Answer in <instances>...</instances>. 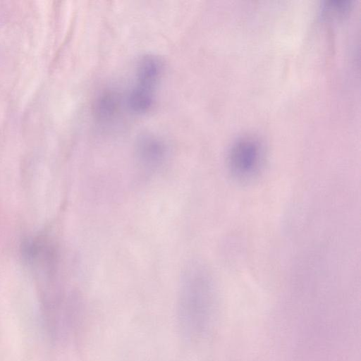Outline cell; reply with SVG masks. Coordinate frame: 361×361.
Wrapping results in <instances>:
<instances>
[{
	"label": "cell",
	"instance_id": "obj_4",
	"mask_svg": "<svg viewBox=\"0 0 361 361\" xmlns=\"http://www.w3.org/2000/svg\"><path fill=\"white\" fill-rule=\"evenodd\" d=\"M168 149L160 138L144 135L137 141L135 155L139 164L145 170L154 171L165 162Z\"/></svg>",
	"mask_w": 361,
	"mask_h": 361
},
{
	"label": "cell",
	"instance_id": "obj_5",
	"mask_svg": "<svg viewBox=\"0 0 361 361\" xmlns=\"http://www.w3.org/2000/svg\"><path fill=\"white\" fill-rule=\"evenodd\" d=\"M351 6L350 1H326L322 6V16L329 20H338L345 16L350 10Z\"/></svg>",
	"mask_w": 361,
	"mask_h": 361
},
{
	"label": "cell",
	"instance_id": "obj_1",
	"mask_svg": "<svg viewBox=\"0 0 361 361\" xmlns=\"http://www.w3.org/2000/svg\"><path fill=\"white\" fill-rule=\"evenodd\" d=\"M211 293L208 270L199 262H190L181 274L176 309L178 331L185 342L196 341L202 333Z\"/></svg>",
	"mask_w": 361,
	"mask_h": 361
},
{
	"label": "cell",
	"instance_id": "obj_3",
	"mask_svg": "<svg viewBox=\"0 0 361 361\" xmlns=\"http://www.w3.org/2000/svg\"><path fill=\"white\" fill-rule=\"evenodd\" d=\"M162 68L160 59L154 55H145L138 61L135 85L128 98L129 106L133 112L143 114L152 107Z\"/></svg>",
	"mask_w": 361,
	"mask_h": 361
},
{
	"label": "cell",
	"instance_id": "obj_2",
	"mask_svg": "<svg viewBox=\"0 0 361 361\" xmlns=\"http://www.w3.org/2000/svg\"><path fill=\"white\" fill-rule=\"evenodd\" d=\"M264 151L255 137L245 136L235 141L228 154L231 176L240 182L252 180L259 176L264 164Z\"/></svg>",
	"mask_w": 361,
	"mask_h": 361
}]
</instances>
